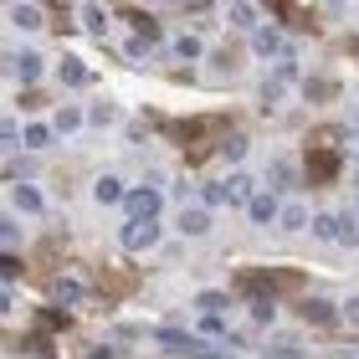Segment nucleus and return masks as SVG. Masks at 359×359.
<instances>
[{"label": "nucleus", "mask_w": 359, "mask_h": 359, "mask_svg": "<svg viewBox=\"0 0 359 359\" xmlns=\"http://www.w3.org/2000/svg\"><path fill=\"white\" fill-rule=\"evenodd\" d=\"M159 349H170V354H190V359H226V349L201 344V339H190V334H180V329H159Z\"/></svg>", "instance_id": "nucleus-1"}, {"label": "nucleus", "mask_w": 359, "mask_h": 359, "mask_svg": "<svg viewBox=\"0 0 359 359\" xmlns=\"http://www.w3.org/2000/svg\"><path fill=\"white\" fill-rule=\"evenodd\" d=\"M159 195L154 185H139V190H128V201H123V210H128V221H159Z\"/></svg>", "instance_id": "nucleus-2"}, {"label": "nucleus", "mask_w": 359, "mask_h": 359, "mask_svg": "<svg viewBox=\"0 0 359 359\" xmlns=\"http://www.w3.org/2000/svg\"><path fill=\"white\" fill-rule=\"evenodd\" d=\"M159 241V221H128L123 226V247L128 252H144V247H154Z\"/></svg>", "instance_id": "nucleus-3"}, {"label": "nucleus", "mask_w": 359, "mask_h": 359, "mask_svg": "<svg viewBox=\"0 0 359 359\" xmlns=\"http://www.w3.org/2000/svg\"><path fill=\"white\" fill-rule=\"evenodd\" d=\"M226 201H231V205H241V201H247V205H252V201H257V195H252V180H247V175L221 180V205H226Z\"/></svg>", "instance_id": "nucleus-4"}, {"label": "nucleus", "mask_w": 359, "mask_h": 359, "mask_svg": "<svg viewBox=\"0 0 359 359\" xmlns=\"http://www.w3.org/2000/svg\"><path fill=\"white\" fill-rule=\"evenodd\" d=\"M11 67H15L21 83H36V77H41V57L36 52H11Z\"/></svg>", "instance_id": "nucleus-5"}, {"label": "nucleus", "mask_w": 359, "mask_h": 359, "mask_svg": "<svg viewBox=\"0 0 359 359\" xmlns=\"http://www.w3.org/2000/svg\"><path fill=\"white\" fill-rule=\"evenodd\" d=\"M11 201L21 205V210H36V216H41L46 195H41V185H11Z\"/></svg>", "instance_id": "nucleus-6"}, {"label": "nucleus", "mask_w": 359, "mask_h": 359, "mask_svg": "<svg viewBox=\"0 0 359 359\" xmlns=\"http://www.w3.org/2000/svg\"><path fill=\"white\" fill-rule=\"evenodd\" d=\"M57 77H62L67 88H83L93 72H88V62H83V57H62V72H57Z\"/></svg>", "instance_id": "nucleus-7"}, {"label": "nucleus", "mask_w": 359, "mask_h": 359, "mask_svg": "<svg viewBox=\"0 0 359 359\" xmlns=\"http://www.w3.org/2000/svg\"><path fill=\"white\" fill-rule=\"evenodd\" d=\"M252 46H257L262 57H277V52H283V36H277V26H257V31H252Z\"/></svg>", "instance_id": "nucleus-8"}, {"label": "nucleus", "mask_w": 359, "mask_h": 359, "mask_svg": "<svg viewBox=\"0 0 359 359\" xmlns=\"http://www.w3.org/2000/svg\"><path fill=\"white\" fill-rule=\"evenodd\" d=\"M52 298H57V303H83V277H57V283H52Z\"/></svg>", "instance_id": "nucleus-9"}, {"label": "nucleus", "mask_w": 359, "mask_h": 359, "mask_svg": "<svg viewBox=\"0 0 359 359\" xmlns=\"http://www.w3.org/2000/svg\"><path fill=\"white\" fill-rule=\"evenodd\" d=\"M97 201H103V205H118V201H128V190L118 185V180H113V175H103V180H97Z\"/></svg>", "instance_id": "nucleus-10"}, {"label": "nucleus", "mask_w": 359, "mask_h": 359, "mask_svg": "<svg viewBox=\"0 0 359 359\" xmlns=\"http://www.w3.org/2000/svg\"><path fill=\"white\" fill-rule=\"evenodd\" d=\"M205 226H210V210H185V216H180V231H185V236H201L205 231Z\"/></svg>", "instance_id": "nucleus-11"}, {"label": "nucleus", "mask_w": 359, "mask_h": 359, "mask_svg": "<svg viewBox=\"0 0 359 359\" xmlns=\"http://www.w3.org/2000/svg\"><path fill=\"white\" fill-rule=\"evenodd\" d=\"M303 313H308V323H323V329L339 323V308L334 303H303Z\"/></svg>", "instance_id": "nucleus-12"}, {"label": "nucleus", "mask_w": 359, "mask_h": 359, "mask_svg": "<svg viewBox=\"0 0 359 359\" xmlns=\"http://www.w3.org/2000/svg\"><path fill=\"white\" fill-rule=\"evenodd\" d=\"M11 21H15V26H41L46 11H41V6H11Z\"/></svg>", "instance_id": "nucleus-13"}, {"label": "nucleus", "mask_w": 359, "mask_h": 359, "mask_svg": "<svg viewBox=\"0 0 359 359\" xmlns=\"http://www.w3.org/2000/svg\"><path fill=\"white\" fill-rule=\"evenodd\" d=\"M52 134H57V128H46V123H31V128H26V149H46V144H52Z\"/></svg>", "instance_id": "nucleus-14"}, {"label": "nucleus", "mask_w": 359, "mask_h": 359, "mask_svg": "<svg viewBox=\"0 0 359 359\" xmlns=\"http://www.w3.org/2000/svg\"><path fill=\"white\" fill-rule=\"evenodd\" d=\"M247 210H252V221H272V216H277V201H272V195H257Z\"/></svg>", "instance_id": "nucleus-15"}, {"label": "nucleus", "mask_w": 359, "mask_h": 359, "mask_svg": "<svg viewBox=\"0 0 359 359\" xmlns=\"http://www.w3.org/2000/svg\"><path fill=\"white\" fill-rule=\"evenodd\" d=\"M52 128H57V134H72V128H83V113H77V108H62Z\"/></svg>", "instance_id": "nucleus-16"}, {"label": "nucleus", "mask_w": 359, "mask_h": 359, "mask_svg": "<svg viewBox=\"0 0 359 359\" xmlns=\"http://www.w3.org/2000/svg\"><path fill=\"white\" fill-rule=\"evenodd\" d=\"M313 236H329V241H339V216H313Z\"/></svg>", "instance_id": "nucleus-17"}, {"label": "nucleus", "mask_w": 359, "mask_h": 359, "mask_svg": "<svg viewBox=\"0 0 359 359\" xmlns=\"http://www.w3.org/2000/svg\"><path fill=\"white\" fill-rule=\"evenodd\" d=\"M283 226H287V231H298V226H308V216H303V205H283Z\"/></svg>", "instance_id": "nucleus-18"}, {"label": "nucleus", "mask_w": 359, "mask_h": 359, "mask_svg": "<svg viewBox=\"0 0 359 359\" xmlns=\"http://www.w3.org/2000/svg\"><path fill=\"white\" fill-rule=\"evenodd\" d=\"M339 241H344V247H354V241H359V221H354V216H339Z\"/></svg>", "instance_id": "nucleus-19"}, {"label": "nucleus", "mask_w": 359, "mask_h": 359, "mask_svg": "<svg viewBox=\"0 0 359 359\" xmlns=\"http://www.w3.org/2000/svg\"><path fill=\"white\" fill-rule=\"evenodd\" d=\"M83 26H88V31H103V26H108V15L97 11V6H83Z\"/></svg>", "instance_id": "nucleus-20"}, {"label": "nucleus", "mask_w": 359, "mask_h": 359, "mask_svg": "<svg viewBox=\"0 0 359 359\" xmlns=\"http://www.w3.org/2000/svg\"><path fill=\"white\" fill-rule=\"evenodd\" d=\"M175 52L185 57V62H190V57H201V36H180V41H175Z\"/></svg>", "instance_id": "nucleus-21"}, {"label": "nucleus", "mask_w": 359, "mask_h": 359, "mask_svg": "<svg viewBox=\"0 0 359 359\" xmlns=\"http://www.w3.org/2000/svg\"><path fill=\"white\" fill-rule=\"evenodd\" d=\"M277 83H298V62H292V57L277 62Z\"/></svg>", "instance_id": "nucleus-22"}, {"label": "nucleus", "mask_w": 359, "mask_h": 359, "mask_svg": "<svg viewBox=\"0 0 359 359\" xmlns=\"http://www.w3.org/2000/svg\"><path fill=\"white\" fill-rule=\"evenodd\" d=\"M231 21H236V26H252V31H257V11H252V6H231Z\"/></svg>", "instance_id": "nucleus-23"}, {"label": "nucleus", "mask_w": 359, "mask_h": 359, "mask_svg": "<svg viewBox=\"0 0 359 359\" xmlns=\"http://www.w3.org/2000/svg\"><path fill=\"white\" fill-rule=\"evenodd\" d=\"M201 308H205V313H221V308H226V292H201Z\"/></svg>", "instance_id": "nucleus-24"}, {"label": "nucleus", "mask_w": 359, "mask_h": 359, "mask_svg": "<svg viewBox=\"0 0 359 359\" xmlns=\"http://www.w3.org/2000/svg\"><path fill=\"white\" fill-rule=\"evenodd\" d=\"M0 277H6V283H15V277H21V262H15V257L6 252V257H0Z\"/></svg>", "instance_id": "nucleus-25"}, {"label": "nucleus", "mask_w": 359, "mask_h": 359, "mask_svg": "<svg viewBox=\"0 0 359 359\" xmlns=\"http://www.w3.org/2000/svg\"><path fill=\"white\" fill-rule=\"evenodd\" d=\"M292 180H298V175H292L287 165H272V185H277V190H287V185H292Z\"/></svg>", "instance_id": "nucleus-26"}, {"label": "nucleus", "mask_w": 359, "mask_h": 359, "mask_svg": "<svg viewBox=\"0 0 359 359\" xmlns=\"http://www.w3.org/2000/svg\"><path fill=\"white\" fill-rule=\"evenodd\" d=\"M0 241H6V247H15V241H21V231H15V221H11V216L0 221Z\"/></svg>", "instance_id": "nucleus-27"}, {"label": "nucleus", "mask_w": 359, "mask_h": 359, "mask_svg": "<svg viewBox=\"0 0 359 359\" xmlns=\"http://www.w3.org/2000/svg\"><path fill=\"white\" fill-rule=\"evenodd\" d=\"M252 318H257V323H272V303L257 298V303H252Z\"/></svg>", "instance_id": "nucleus-28"}, {"label": "nucleus", "mask_w": 359, "mask_h": 359, "mask_svg": "<svg viewBox=\"0 0 359 359\" xmlns=\"http://www.w3.org/2000/svg\"><path fill=\"white\" fill-rule=\"evenodd\" d=\"M21 170H26V165H21V154H11V159H6V180H21Z\"/></svg>", "instance_id": "nucleus-29"}, {"label": "nucleus", "mask_w": 359, "mask_h": 359, "mask_svg": "<svg viewBox=\"0 0 359 359\" xmlns=\"http://www.w3.org/2000/svg\"><path fill=\"white\" fill-rule=\"evenodd\" d=\"M31 354H36V359H52V344H46V339H31Z\"/></svg>", "instance_id": "nucleus-30"}, {"label": "nucleus", "mask_w": 359, "mask_h": 359, "mask_svg": "<svg viewBox=\"0 0 359 359\" xmlns=\"http://www.w3.org/2000/svg\"><path fill=\"white\" fill-rule=\"evenodd\" d=\"M272 359H298V349L292 344H272Z\"/></svg>", "instance_id": "nucleus-31"}, {"label": "nucleus", "mask_w": 359, "mask_h": 359, "mask_svg": "<svg viewBox=\"0 0 359 359\" xmlns=\"http://www.w3.org/2000/svg\"><path fill=\"white\" fill-rule=\"evenodd\" d=\"M344 318H349L354 329H359V298H349V303H344Z\"/></svg>", "instance_id": "nucleus-32"}]
</instances>
